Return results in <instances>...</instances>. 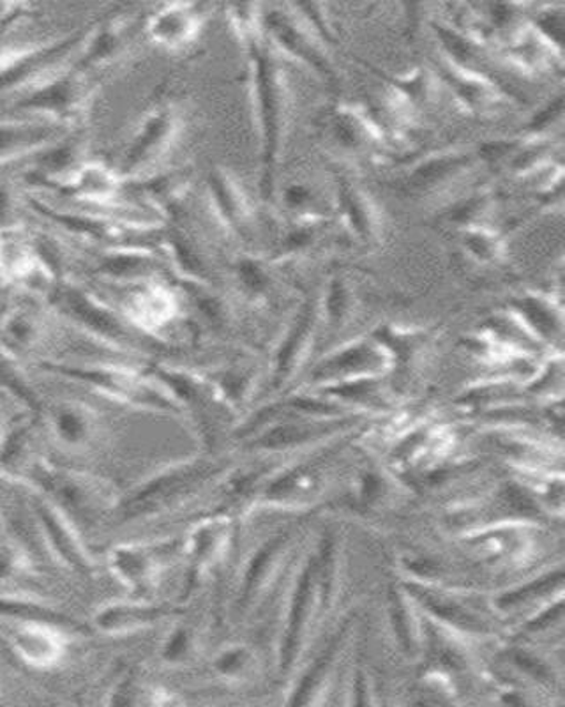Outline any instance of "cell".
Returning a JSON list of instances; mask_svg holds the SVG:
<instances>
[{"label": "cell", "instance_id": "1", "mask_svg": "<svg viewBox=\"0 0 565 707\" xmlns=\"http://www.w3.org/2000/svg\"><path fill=\"white\" fill-rule=\"evenodd\" d=\"M170 128H172V119L169 112L154 113L134 135L133 143L130 149L124 152L122 158V174H133L137 170L142 169L145 163L154 158L158 149L163 145V140L169 139Z\"/></svg>", "mask_w": 565, "mask_h": 707}, {"label": "cell", "instance_id": "2", "mask_svg": "<svg viewBox=\"0 0 565 707\" xmlns=\"http://www.w3.org/2000/svg\"><path fill=\"white\" fill-rule=\"evenodd\" d=\"M14 649L34 665H50L61 655V640L44 623H22L14 629Z\"/></svg>", "mask_w": 565, "mask_h": 707}, {"label": "cell", "instance_id": "3", "mask_svg": "<svg viewBox=\"0 0 565 707\" xmlns=\"http://www.w3.org/2000/svg\"><path fill=\"white\" fill-rule=\"evenodd\" d=\"M208 474V467H199V469H191L186 471V473L163 477L160 482L152 483L145 491L140 492V494L131 501L128 513H130V515H137V513L148 512L149 508H154V506L169 499L172 495L179 494L182 488H186V486L200 482V479H203Z\"/></svg>", "mask_w": 565, "mask_h": 707}, {"label": "cell", "instance_id": "4", "mask_svg": "<svg viewBox=\"0 0 565 707\" xmlns=\"http://www.w3.org/2000/svg\"><path fill=\"white\" fill-rule=\"evenodd\" d=\"M65 304H68V310L73 313V317L82 321L87 326H91L98 333L104 334L109 339L119 340V342L128 340V331L121 322L117 321L109 310L101 309L100 304L89 300L87 295L77 294V292L68 294L65 295Z\"/></svg>", "mask_w": 565, "mask_h": 707}, {"label": "cell", "instance_id": "5", "mask_svg": "<svg viewBox=\"0 0 565 707\" xmlns=\"http://www.w3.org/2000/svg\"><path fill=\"white\" fill-rule=\"evenodd\" d=\"M38 515L44 531H47L48 538L53 543L57 552L64 557V560H68L70 565L78 566V568L85 566V560H83V554L78 547L77 539L73 538L70 527L65 525L56 508L50 506V504L39 503Z\"/></svg>", "mask_w": 565, "mask_h": 707}, {"label": "cell", "instance_id": "6", "mask_svg": "<svg viewBox=\"0 0 565 707\" xmlns=\"http://www.w3.org/2000/svg\"><path fill=\"white\" fill-rule=\"evenodd\" d=\"M311 584H313V565L307 566L306 572L302 575L301 584L295 590L289 629H286L285 646H283V667L285 668L294 660L295 646H297L299 632H301L302 619H304V613H306Z\"/></svg>", "mask_w": 565, "mask_h": 707}, {"label": "cell", "instance_id": "7", "mask_svg": "<svg viewBox=\"0 0 565 707\" xmlns=\"http://www.w3.org/2000/svg\"><path fill=\"white\" fill-rule=\"evenodd\" d=\"M52 425L57 438L65 446L82 444L91 428V422L82 408L71 407V405L57 408L53 413Z\"/></svg>", "mask_w": 565, "mask_h": 707}, {"label": "cell", "instance_id": "8", "mask_svg": "<svg viewBox=\"0 0 565 707\" xmlns=\"http://www.w3.org/2000/svg\"><path fill=\"white\" fill-rule=\"evenodd\" d=\"M0 616L11 617L20 623H44V625H73L64 614L41 605L27 604L20 599L0 598Z\"/></svg>", "mask_w": 565, "mask_h": 707}, {"label": "cell", "instance_id": "9", "mask_svg": "<svg viewBox=\"0 0 565 707\" xmlns=\"http://www.w3.org/2000/svg\"><path fill=\"white\" fill-rule=\"evenodd\" d=\"M191 27H193L191 13L179 11V9H170L167 13L152 18L149 31H151L155 41L173 44L178 43L182 38H186Z\"/></svg>", "mask_w": 565, "mask_h": 707}, {"label": "cell", "instance_id": "10", "mask_svg": "<svg viewBox=\"0 0 565 707\" xmlns=\"http://www.w3.org/2000/svg\"><path fill=\"white\" fill-rule=\"evenodd\" d=\"M415 596H417L435 616L441 619L450 620L453 625L460 626V628L472 629V632H483V625L480 620L472 617L471 614L463 613L462 608H457L456 605L445 604L442 599L433 598L426 590L415 589Z\"/></svg>", "mask_w": 565, "mask_h": 707}, {"label": "cell", "instance_id": "11", "mask_svg": "<svg viewBox=\"0 0 565 707\" xmlns=\"http://www.w3.org/2000/svg\"><path fill=\"white\" fill-rule=\"evenodd\" d=\"M125 36H128V20L125 18L109 20V26L104 27V31L101 32L94 48H92V59H98V61L107 59V57L110 59L124 44Z\"/></svg>", "mask_w": 565, "mask_h": 707}, {"label": "cell", "instance_id": "12", "mask_svg": "<svg viewBox=\"0 0 565 707\" xmlns=\"http://www.w3.org/2000/svg\"><path fill=\"white\" fill-rule=\"evenodd\" d=\"M562 572L552 573L548 577L541 578V580L532 582L528 586L522 587V589L513 590L509 595H505L504 598L501 599V607H514V605L522 604L525 599L534 598V596L544 595V593H548L553 587L561 586L562 584Z\"/></svg>", "mask_w": 565, "mask_h": 707}, {"label": "cell", "instance_id": "13", "mask_svg": "<svg viewBox=\"0 0 565 707\" xmlns=\"http://www.w3.org/2000/svg\"><path fill=\"white\" fill-rule=\"evenodd\" d=\"M278 542L271 543L269 547H265L264 551L260 552L256 559L253 560V565H251L250 572H248L246 577V590H244V595L250 596L251 589L255 586V582L259 580L260 573L264 572L265 565H268L269 557L272 556V552L278 547Z\"/></svg>", "mask_w": 565, "mask_h": 707}, {"label": "cell", "instance_id": "14", "mask_svg": "<svg viewBox=\"0 0 565 707\" xmlns=\"http://www.w3.org/2000/svg\"><path fill=\"white\" fill-rule=\"evenodd\" d=\"M516 664H518L519 667L523 668V670H527L528 674H532V676L541 679V681H546V679H548L549 677L546 667H544L541 661L532 658V656L525 655V653H518V655H516Z\"/></svg>", "mask_w": 565, "mask_h": 707}, {"label": "cell", "instance_id": "15", "mask_svg": "<svg viewBox=\"0 0 565 707\" xmlns=\"http://www.w3.org/2000/svg\"><path fill=\"white\" fill-rule=\"evenodd\" d=\"M507 501H509L511 506H513L516 512L525 513V515H535V506L531 499H528L527 494L525 492L518 491V488H509L507 491Z\"/></svg>", "mask_w": 565, "mask_h": 707}, {"label": "cell", "instance_id": "16", "mask_svg": "<svg viewBox=\"0 0 565 707\" xmlns=\"http://www.w3.org/2000/svg\"><path fill=\"white\" fill-rule=\"evenodd\" d=\"M562 614V604H558L557 607L549 608L548 613L544 614V616L537 617V619L532 620V625L528 626L531 629H541L544 626H548L549 623L557 619Z\"/></svg>", "mask_w": 565, "mask_h": 707}]
</instances>
